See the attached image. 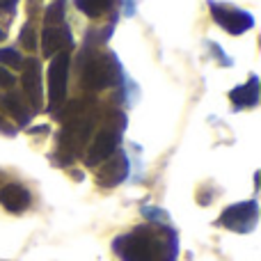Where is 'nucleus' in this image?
<instances>
[{"instance_id": "1", "label": "nucleus", "mask_w": 261, "mask_h": 261, "mask_svg": "<svg viewBox=\"0 0 261 261\" xmlns=\"http://www.w3.org/2000/svg\"><path fill=\"white\" fill-rule=\"evenodd\" d=\"M158 245L161 243L153 236L140 229L130 236H124L117 243V250L124 257V261H163V250Z\"/></svg>"}, {"instance_id": "2", "label": "nucleus", "mask_w": 261, "mask_h": 261, "mask_svg": "<svg viewBox=\"0 0 261 261\" xmlns=\"http://www.w3.org/2000/svg\"><path fill=\"white\" fill-rule=\"evenodd\" d=\"M67 76H69V53L62 50L50 62V69H48V103L53 113H58V108H62V103H64V96H67Z\"/></svg>"}, {"instance_id": "3", "label": "nucleus", "mask_w": 261, "mask_h": 261, "mask_svg": "<svg viewBox=\"0 0 261 261\" xmlns=\"http://www.w3.org/2000/svg\"><path fill=\"white\" fill-rule=\"evenodd\" d=\"M23 67V76H21V83H23V92H25L28 101L32 103L35 110H41V103H44V87H41V64L39 60L30 58L25 62H21Z\"/></svg>"}, {"instance_id": "4", "label": "nucleus", "mask_w": 261, "mask_h": 261, "mask_svg": "<svg viewBox=\"0 0 261 261\" xmlns=\"http://www.w3.org/2000/svg\"><path fill=\"white\" fill-rule=\"evenodd\" d=\"M211 12H213V18L220 23L225 30H229L231 35H241V32L250 30L254 25L252 16L248 12H241V9H234V7H222V5H211Z\"/></svg>"}, {"instance_id": "5", "label": "nucleus", "mask_w": 261, "mask_h": 261, "mask_svg": "<svg viewBox=\"0 0 261 261\" xmlns=\"http://www.w3.org/2000/svg\"><path fill=\"white\" fill-rule=\"evenodd\" d=\"M220 222L234 231H250L254 227V222H257V204L243 202V204H236V206H229L222 213Z\"/></svg>"}, {"instance_id": "6", "label": "nucleus", "mask_w": 261, "mask_h": 261, "mask_svg": "<svg viewBox=\"0 0 261 261\" xmlns=\"http://www.w3.org/2000/svg\"><path fill=\"white\" fill-rule=\"evenodd\" d=\"M115 83V64L110 58H94L85 69V87L87 90H103Z\"/></svg>"}, {"instance_id": "7", "label": "nucleus", "mask_w": 261, "mask_h": 261, "mask_svg": "<svg viewBox=\"0 0 261 261\" xmlns=\"http://www.w3.org/2000/svg\"><path fill=\"white\" fill-rule=\"evenodd\" d=\"M117 142H119V138L113 133V130H101V133L92 140V147H90L87 158H85L87 165L96 167V165H101L103 161H108V158L117 151Z\"/></svg>"}, {"instance_id": "8", "label": "nucleus", "mask_w": 261, "mask_h": 261, "mask_svg": "<svg viewBox=\"0 0 261 261\" xmlns=\"http://www.w3.org/2000/svg\"><path fill=\"white\" fill-rule=\"evenodd\" d=\"M69 44H71V37H69L67 28L46 25L41 32V55L44 58H53L55 53H62L69 48Z\"/></svg>"}, {"instance_id": "9", "label": "nucleus", "mask_w": 261, "mask_h": 261, "mask_svg": "<svg viewBox=\"0 0 261 261\" xmlns=\"http://www.w3.org/2000/svg\"><path fill=\"white\" fill-rule=\"evenodd\" d=\"M0 204L12 213H21L23 208H28V204H30V193H28L23 186L7 184L0 188Z\"/></svg>"}, {"instance_id": "10", "label": "nucleus", "mask_w": 261, "mask_h": 261, "mask_svg": "<svg viewBox=\"0 0 261 261\" xmlns=\"http://www.w3.org/2000/svg\"><path fill=\"white\" fill-rule=\"evenodd\" d=\"M128 172V163L126 158L122 156V153H117V158L110 156L108 163H103V167L99 170V184L101 186H117L124 181V176H126Z\"/></svg>"}, {"instance_id": "11", "label": "nucleus", "mask_w": 261, "mask_h": 261, "mask_svg": "<svg viewBox=\"0 0 261 261\" xmlns=\"http://www.w3.org/2000/svg\"><path fill=\"white\" fill-rule=\"evenodd\" d=\"M231 103L239 106V108H252L259 101V81L257 78H250L248 85H241L236 90H231L229 94Z\"/></svg>"}, {"instance_id": "12", "label": "nucleus", "mask_w": 261, "mask_h": 261, "mask_svg": "<svg viewBox=\"0 0 261 261\" xmlns=\"http://www.w3.org/2000/svg\"><path fill=\"white\" fill-rule=\"evenodd\" d=\"M0 108L7 110L9 115H14V117H16L21 124H25L28 119H30V113L23 108V101H21V96H18L16 92H9V94H5L3 99H0Z\"/></svg>"}, {"instance_id": "13", "label": "nucleus", "mask_w": 261, "mask_h": 261, "mask_svg": "<svg viewBox=\"0 0 261 261\" xmlns=\"http://www.w3.org/2000/svg\"><path fill=\"white\" fill-rule=\"evenodd\" d=\"M87 133H90V124L87 122H76V124H71V126H67V130H64V144H67L69 149H81V144L85 142V138H87Z\"/></svg>"}, {"instance_id": "14", "label": "nucleus", "mask_w": 261, "mask_h": 261, "mask_svg": "<svg viewBox=\"0 0 261 261\" xmlns=\"http://www.w3.org/2000/svg\"><path fill=\"white\" fill-rule=\"evenodd\" d=\"M78 9L85 12L87 16H101L106 9H110L113 0H76Z\"/></svg>"}, {"instance_id": "15", "label": "nucleus", "mask_w": 261, "mask_h": 261, "mask_svg": "<svg viewBox=\"0 0 261 261\" xmlns=\"http://www.w3.org/2000/svg\"><path fill=\"white\" fill-rule=\"evenodd\" d=\"M64 16V0H55L48 9H46V25H60Z\"/></svg>"}, {"instance_id": "16", "label": "nucleus", "mask_w": 261, "mask_h": 261, "mask_svg": "<svg viewBox=\"0 0 261 261\" xmlns=\"http://www.w3.org/2000/svg\"><path fill=\"white\" fill-rule=\"evenodd\" d=\"M21 55L16 53L14 48H3L0 50V64H7V67H12V69H18L21 67Z\"/></svg>"}, {"instance_id": "17", "label": "nucleus", "mask_w": 261, "mask_h": 261, "mask_svg": "<svg viewBox=\"0 0 261 261\" xmlns=\"http://www.w3.org/2000/svg\"><path fill=\"white\" fill-rule=\"evenodd\" d=\"M21 44L25 46L28 50H35L37 48V35H35V28L28 23L25 28L21 30Z\"/></svg>"}, {"instance_id": "18", "label": "nucleus", "mask_w": 261, "mask_h": 261, "mask_svg": "<svg viewBox=\"0 0 261 261\" xmlns=\"http://www.w3.org/2000/svg\"><path fill=\"white\" fill-rule=\"evenodd\" d=\"M14 85V76L9 71H5V69H0V87H9Z\"/></svg>"}, {"instance_id": "19", "label": "nucleus", "mask_w": 261, "mask_h": 261, "mask_svg": "<svg viewBox=\"0 0 261 261\" xmlns=\"http://www.w3.org/2000/svg\"><path fill=\"white\" fill-rule=\"evenodd\" d=\"M16 5H18V0H0V9H7V12H12Z\"/></svg>"}, {"instance_id": "20", "label": "nucleus", "mask_w": 261, "mask_h": 261, "mask_svg": "<svg viewBox=\"0 0 261 261\" xmlns=\"http://www.w3.org/2000/svg\"><path fill=\"white\" fill-rule=\"evenodd\" d=\"M5 126H7V124H5V122H3V119H0V130H3Z\"/></svg>"}, {"instance_id": "21", "label": "nucleus", "mask_w": 261, "mask_h": 261, "mask_svg": "<svg viewBox=\"0 0 261 261\" xmlns=\"http://www.w3.org/2000/svg\"><path fill=\"white\" fill-rule=\"evenodd\" d=\"M3 39H5V32H3V30H0V41H3Z\"/></svg>"}]
</instances>
